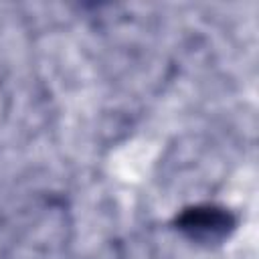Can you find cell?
<instances>
[{"label": "cell", "instance_id": "6da1fadb", "mask_svg": "<svg viewBox=\"0 0 259 259\" xmlns=\"http://www.w3.org/2000/svg\"><path fill=\"white\" fill-rule=\"evenodd\" d=\"M176 225L180 227L182 233H186L194 241L214 243L229 235L235 221L225 208L200 204V206H192V208L184 210L178 217Z\"/></svg>", "mask_w": 259, "mask_h": 259}]
</instances>
